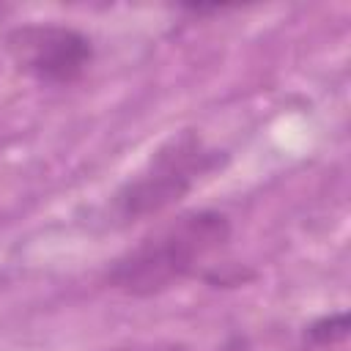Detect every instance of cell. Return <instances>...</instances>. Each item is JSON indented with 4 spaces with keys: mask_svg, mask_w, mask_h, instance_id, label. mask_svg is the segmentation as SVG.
<instances>
[{
    "mask_svg": "<svg viewBox=\"0 0 351 351\" xmlns=\"http://www.w3.org/2000/svg\"><path fill=\"white\" fill-rule=\"evenodd\" d=\"M228 239L230 222L225 214L211 208L184 211L126 250L107 271V280L129 296L162 293L189 277Z\"/></svg>",
    "mask_w": 351,
    "mask_h": 351,
    "instance_id": "obj_1",
    "label": "cell"
},
{
    "mask_svg": "<svg viewBox=\"0 0 351 351\" xmlns=\"http://www.w3.org/2000/svg\"><path fill=\"white\" fill-rule=\"evenodd\" d=\"M217 165H219V151L208 148L200 134L181 132L170 137L145 162V167L112 195L110 203L112 217L123 225L145 217H156L170 206H176Z\"/></svg>",
    "mask_w": 351,
    "mask_h": 351,
    "instance_id": "obj_2",
    "label": "cell"
},
{
    "mask_svg": "<svg viewBox=\"0 0 351 351\" xmlns=\"http://www.w3.org/2000/svg\"><path fill=\"white\" fill-rule=\"evenodd\" d=\"M8 52L25 74L49 85L77 82L93 60L90 38L66 25L16 27L8 33Z\"/></svg>",
    "mask_w": 351,
    "mask_h": 351,
    "instance_id": "obj_3",
    "label": "cell"
},
{
    "mask_svg": "<svg viewBox=\"0 0 351 351\" xmlns=\"http://www.w3.org/2000/svg\"><path fill=\"white\" fill-rule=\"evenodd\" d=\"M348 335V318L346 313H335V315H326L321 321H315L310 329H307V337L318 346H329L335 340H346Z\"/></svg>",
    "mask_w": 351,
    "mask_h": 351,
    "instance_id": "obj_4",
    "label": "cell"
},
{
    "mask_svg": "<svg viewBox=\"0 0 351 351\" xmlns=\"http://www.w3.org/2000/svg\"><path fill=\"white\" fill-rule=\"evenodd\" d=\"M118 351H195L186 343H173V340H159V343H137L129 348H118Z\"/></svg>",
    "mask_w": 351,
    "mask_h": 351,
    "instance_id": "obj_5",
    "label": "cell"
}]
</instances>
